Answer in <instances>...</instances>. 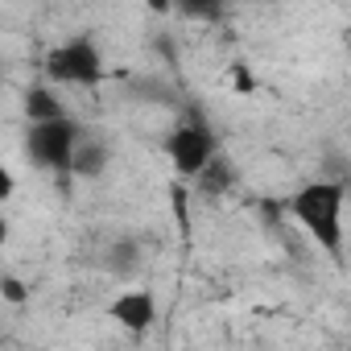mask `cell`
Returning a JSON list of instances; mask_svg holds the SVG:
<instances>
[{
	"mask_svg": "<svg viewBox=\"0 0 351 351\" xmlns=\"http://www.w3.org/2000/svg\"><path fill=\"white\" fill-rule=\"evenodd\" d=\"M343 186L339 182H310L289 199V215L310 232V240L322 252H339L343 248Z\"/></svg>",
	"mask_w": 351,
	"mask_h": 351,
	"instance_id": "6da1fadb",
	"label": "cell"
},
{
	"mask_svg": "<svg viewBox=\"0 0 351 351\" xmlns=\"http://www.w3.org/2000/svg\"><path fill=\"white\" fill-rule=\"evenodd\" d=\"M0 293H5V302H13V306H21V302L29 298L25 281H21V277H13V273H5V277H0Z\"/></svg>",
	"mask_w": 351,
	"mask_h": 351,
	"instance_id": "30bf717a",
	"label": "cell"
},
{
	"mask_svg": "<svg viewBox=\"0 0 351 351\" xmlns=\"http://www.w3.org/2000/svg\"><path fill=\"white\" fill-rule=\"evenodd\" d=\"M79 141H83V132H79V124H75L71 116H58V120H29L25 157H29V165L46 169V173H71Z\"/></svg>",
	"mask_w": 351,
	"mask_h": 351,
	"instance_id": "7a4b0ae2",
	"label": "cell"
},
{
	"mask_svg": "<svg viewBox=\"0 0 351 351\" xmlns=\"http://www.w3.org/2000/svg\"><path fill=\"white\" fill-rule=\"evenodd\" d=\"M108 161H112L108 145H104V141L83 136V141H79V149H75V165H71V173H75V178H99V173L108 169Z\"/></svg>",
	"mask_w": 351,
	"mask_h": 351,
	"instance_id": "8992f818",
	"label": "cell"
},
{
	"mask_svg": "<svg viewBox=\"0 0 351 351\" xmlns=\"http://www.w3.org/2000/svg\"><path fill=\"white\" fill-rule=\"evenodd\" d=\"M25 116L29 120H58V116H66V108L50 87H29L25 91Z\"/></svg>",
	"mask_w": 351,
	"mask_h": 351,
	"instance_id": "52a82bcc",
	"label": "cell"
},
{
	"mask_svg": "<svg viewBox=\"0 0 351 351\" xmlns=\"http://www.w3.org/2000/svg\"><path fill=\"white\" fill-rule=\"evenodd\" d=\"M145 9L157 13V17H169L173 9H178V0H145Z\"/></svg>",
	"mask_w": 351,
	"mask_h": 351,
	"instance_id": "8fae6325",
	"label": "cell"
},
{
	"mask_svg": "<svg viewBox=\"0 0 351 351\" xmlns=\"http://www.w3.org/2000/svg\"><path fill=\"white\" fill-rule=\"evenodd\" d=\"M0 199H13V173L0 169Z\"/></svg>",
	"mask_w": 351,
	"mask_h": 351,
	"instance_id": "7c38bea8",
	"label": "cell"
},
{
	"mask_svg": "<svg viewBox=\"0 0 351 351\" xmlns=\"http://www.w3.org/2000/svg\"><path fill=\"white\" fill-rule=\"evenodd\" d=\"M165 153L173 161V169L186 173V178H199V173L215 161V136L203 120H182L173 124L165 136Z\"/></svg>",
	"mask_w": 351,
	"mask_h": 351,
	"instance_id": "277c9868",
	"label": "cell"
},
{
	"mask_svg": "<svg viewBox=\"0 0 351 351\" xmlns=\"http://www.w3.org/2000/svg\"><path fill=\"white\" fill-rule=\"evenodd\" d=\"M136 265H141V256H136V244H132V240L112 244V252H108V269H112V273L132 277V273H136Z\"/></svg>",
	"mask_w": 351,
	"mask_h": 351,
	"instance_id": "ba28073f",
	"label": "cell"
},
{
	"mask_svg": "<svg viewBox=\"0 0 351 351\" xmlns=\"http://www.w3.org/2000/svg\"><path fill=\"white\" fill-rule=\"evenodd\" d=\"M46 79L58 87H95L104 79V54L91 38H71L50 50L46 58Z\"/></svg>",
	"mask_w": 351,
	"mask_h": 351,
	"instance_id": "3957f363",
	"label": "cell"
},
{
	"mask_svg": "<svg viewBox=\"0 0 351 351\" xmlns=\"http://www.w3.org/2000/svg\"><path fill=\"white\" fill-rule=\"evenodd\" d=\"M108 318L132 335H145L153 322H157V298L149 289H124L112 306H108Z\"/></svg>",
	"mask_w": 351,
	"mask_h": 351,
	"instance_id": "5b68a950",
	"label": "cell"
},
{
	"mask_svg": "<svg viewBox=\"0 0 351 351\" xmlns=\"http://www.w3.org/2000/svg\"><path fill=\"white\" fill-rule=\"evenodd\" d=\"M228 9V0H178V13L199 17V21H219Z\"/></svg>",
	"mask_w": 351,
	"mask_h": 351,
	"instance_id": "9c48e42d",
	"label": "cell"
}]
</instances>
